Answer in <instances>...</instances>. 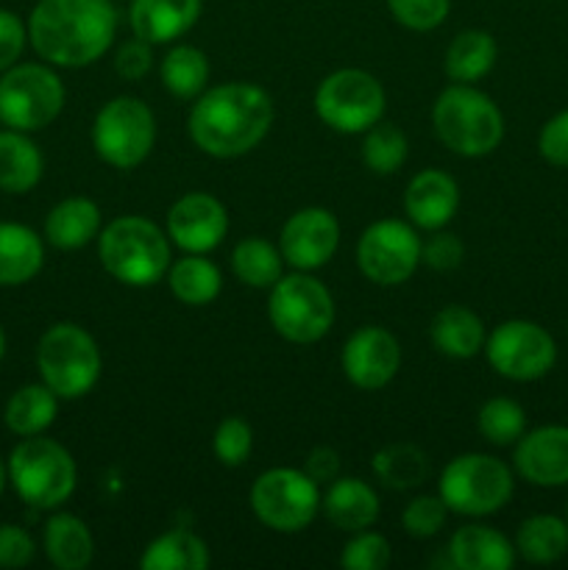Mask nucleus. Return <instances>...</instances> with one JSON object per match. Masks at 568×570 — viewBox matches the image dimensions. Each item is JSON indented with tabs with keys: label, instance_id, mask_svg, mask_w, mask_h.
<instances>
[{
	"label": "nucleus",
	"instance_id": "6",
	"mask_svg": "<svg viewBox=\"0 0 568 570\" xmlns=\"http://www.w3.org/2000/svg\"><path fill=\"white\" fill-rule=\"evenodd\" d=\"M37 367L42 382L61 401H72L98 384L104 360L92 334L76 323H56L39 337Z\"/></svg>",
	"mask_w": 568,
	"mask_h": 570
},
{
	"label": "nucleus",
	"instance_id": "34",
	"mask_svg": "<svg viewBox=\"0 0 568 570\" xmlns=\"http://www.w3.org/2000/svg\"><path fill=\"white\" fill-rule=\"evenodd\" d=\"M161 83L176 98H195L204 92L206 81H209V59L204 50L193 48V45H176L170 53L161 59Z\"/></svg>",
	"mask_w": 568,
	"mask_h": 570
},
{
	"label": "nucleus",
	"instance_id": "25",
	"mask_svg": "<svg viewBox=\"0 0 568 570\" xmlns=\"http://www.w3.org/2000/svg\"><path fill=\"white\" fill-rule=\"evenodd\" d=\"M100 234V209L89 198H65L45 217V239L59 250H76Z\"/></svg>",
	"mask_w": 568,
	"mask_h": 570
},
{
	"label": "nucleus",
	"instance_id": "47",
	"mask_svg": "<svg viewBox=\"0 0 568 570\" xmlns=\"http://www.w3.org/2000/svg\"><path fill=\"white\" fill-rule=\"evenodd\" d=\"M306 473H310L312 479H315L317 484L321 482H334L337 479V471H340V456L337 451L326 449V445H321V449L312 451L310 456H306Z\"/></svg>",
	"mask_w": 568,
	"mask_h": 570
},
{
	"label": "nucleus",
	"instance_id": "8",
	"mask_svg": "<svg viewBox=\"0 0 568 570\" xmlns=\"http://www.w3.org/2000/svg\"><path fill=\"white\" fill-rule=\"evenodd\" d=\"M267 315L278 337L290 343L310 345L326 337L334 323L332 293L317 278L301 271L293 276H282L271 287Z\"/></svg>",
	"mask_w": 568,
	"mask_h": 570
},
{
	"label": "nucleus",
	"instance_id": "36",
	"mask_svg": "<svg viewBox=\"0 0 568 570\" xmlns=\"http://www.w3.org/2000/svg\"><path fill=\"white\" fill-rule=\"evenodd\" d=\"M407 137L401 128L390 126V122H376L365 131V142H362V161L368 170L376 176H390L399 170L407 161Z\"/></svg>",
	"mask_w": 568,
	"mask_h": 570
},
{
	"label": "nucleus",
	"instance_id": "45",
	"mask_svg": "<svg viewBox=\"0 0 568 570\" xmlns=\"http://www.w3.org/2000/svg\"><path fill=\"white\" fill-rule=\"evenodd\" d=\"M154 65V53H150V42L145 39H131V42L123 45L115 56V70L117 76L126 78V81H139L150 72Z\"/></svg>",
	"mask_w": 568,
	"mask_h": 570
},
{
	"label": "nucleus",
	"instance_id": "49",
	"mask_svg": "<svg viewBox=\"0 0 568 570\" xmlns=\"http://www.w3.org/2000/svg\"><path fill=\"white\" fill-rule=\"evenodd\" d=\"M3 356H6V332L3 326H0V362H3Z\"/></svg>",
	"mask_w": 568,
	"mask_h": 570
},
{
	"label": "nucleus",
	"instance_id": "30",
	"mask_svg": "<svg viewBox=\"0 0 568 570\" xmlns=\"http://www.w3.org/2000/svg\"><path fill=\"white\" fill-rule=\"evenodd\" d=\"M496 56V39L488 31L468 28L457 33L445 50V76L457 83H473L493 70Z\"/></svg>",
	"mask_w": 568,
	"mask_h": 570
},
{
	"label": "nucleus",
	"instance_id": "3",
	"mask_svg": "<svg viewBox=\"0 0 568 570\" xmlns=\"http://www.w3.org/2000/svg\"><path fill=\"white\" fill-rule=\"evenodd\" d=\"M98 256L120 284L150 287L170 271V237L148 217H117L98 234Z\"/></svg>",
	"mask_w": 568,
	"mask_h": 570
},
{
	"label": "nucleus",
	"instance_id": "38",
	"mask_svg": "<svg viewBox=\"0 0 568 570\" xmlns=\"http://www.w3.org/2000/svg\"><path fill=\"white\" fill-rule=\"evenodd\" d=\"M390 543L376 532H354V538L343 546L340 554V566L349 570H384L390 566Z\"/></svg>",
	"mask_w": 568,
	"mask_h": 570
},
{
	"label": "nucleus",
	"instance_id": "28",
	"mask_svg": "<svg viewBox=\"0 0 568 570\" xmlns=\"http://www.w3.org/2000/svg\"><path fill=\"white\" fill-rule=\"evenodd\" d=\"M59 412V395L48 384H26L6 401L3 423L17 438H33L50 429Z\"/></svg>",
	"mask_w": 568,
	"mask_h": 570
},
{
	"label": "nucleus",
	"instance_id": "41",
	"mask_svg": "<svg viewBox=\"0 0 568 570\" xmlns=\"http://www.w3.org/2000/svg\"><path fill=\"white\" fill-rule=\"evenodd\" d=\"M445 512H449V507L443 504L440 495H418L407 504L401 523H404V532L410 538H434L443 529Z\"/></svg>",
	"mask_w": 568,
	"mask_h": 570
},
{
	"label": "nucleus",
	"instance_id": "24",
	"mask_svg": "<svg viewBox=\"0 0 568 570\" xmlns=\"http://www.w3.org/2000/svg\"><path fill=\"white\" fill-rule=\"evenodd\" d=\"M45 170L42 150L26 131H0V193L26 195L39 184Z\"/></svg>",
	"mask_w": 568,
	"mask_h": 570
},
{
	"label": "nucleus",
	"instance_id": "40",
	"mask_svg": "<svg viewBox=\"0 0 568 570\" xmlns=\"http://www.w3.org/2000/svg\"><path fill=\"white\" fill-rule=\"evenodd\" d=\"M388 9L399 26L410 31H432L449 17L451 0H388Z\"/></svg>",
	"mask_w": 568,
	"mask_h": 570
},
{
	"label": "nucleus",
	"instance_id": "31",
	"mask_svg": "<svg viewBox=\"0 0 568 570\" xmlns=\"http://www.w3.org/2000/svg\"><path fill=\"white\" fill-rule=\"evenodd\" d=\"M516 554L532 566H551L568 554V523L557 515H532L518 527Z\"/></svg>",
	"mask_w": 568,
	"mask_h": 570
},
{
	"label": "nucleus",
	"instance_id": "33",
	"mask_svg": "<svg viewBox=\"0 0 568 570\" xmlns=\"http://www.w3.org/2000/svg\"><path fill=\"white\" fill-rule=\"evenodd\" d=\"M373 473L384 488L410 490L429 479V460L418 445L395 443L379 451L371 462Z\"/></svg>",
	"mask_w": 568,
	"mask_h": 570
},
{
	"label": "nucleus",
	"instance_id": "2",
	"mask_svg": "<svg viewBox=\"0 0 568 570\" xmlns=\"http://www.w3.org/2000/svg\"><path fill=\"white\" fill-rule=\"evenodd\" d=\"M187 126L206 156L234 159L254 150L271 131L273 100L256 83H221L195 100Z\"/></svg>",
	"mask_w": 568,
	"mask_h": 570
},
{
	"label": "nucleus",
	"instance_id": "16",
	"mask_svg": "<svg viewBox=\"0 0 568 570\" xmlns=\"http://www.w3.org/2000/svg\"><path fill=\"white\" fill-rule=\"evenodd\" d=\"M401 367V345L388 328L362 326L345 340L343 373L354 387L382 390Z\"/></svg>",
	"mask_w": 568,
	"mask_h": 570
},
{
	"label": "nucleus",
	"instance_id": "20",
	"mask_svg": "<svg viewBox=\"0 0 568 570\" xmlns=\"http://www.w3.org/2000/svg\"><path fill=\"white\" fill-rule=\"evenodd\" d=\"M204 0H131L134 37L150 45H165L184 37L198 22Z\"/></svg>",
	"mask_w": 568,
	"mask_h": 570
},
{
	"label": "nucleus",
	"instance_id": "23",
	"mask_svg": "<svg viewBox=\"0 0 568 570\" xmlns=\"http://www.w3.org/2000/svg\"><path fill=\"white\" fill-rule=\"evenodd\" d=\"M42 265V237L22 223H0V287L28 284Z\"/></svg>",
	"mask_w": 568,
	"mask_h": 570
},
{
	"label": "nucleus",
	"instance_id": "15",
	"mask_svg": "<svg viewBox=\"0 0 568 570\" xmlns=\"http://www.w3.org/2000/svg\"><path fill=\"white\" fill-rule=\"evenodd\" d=\"M340 245V223L337 217L321 206H306V209L290 215L284 223L278 250L284 262L295 271H317L334 256Z\"/></svg>",
	"mask_w": 568,
	"mask_h": 570
},
{
	"label": "nucleus",
	"instance_id": "19",
	"mask_svg": "<svg viewBox=\"0 0 568 570\" xmlns=\"http://www.w3.org/2000/svg\"><path fill=\"white\" fill-rule=\"evenodd\" d=\"M404 209L412 226L423 228V232H440L460 209V187L449 173L429 167L407 184Z\"/></svg>",
	"mask_w": 568,
	"mask_h": 570
},
{
	"label": "nucleus",
	"instance_id": "48",
	"mask_svg": "<svg viewBox=\"0 0 568 570\" xmlns=\"http://www.w3.org/2000/svg\"><path fill=\"white\" fill-rule=\"evenodd\" d=\"M6 482H9V471H6V462L0 460V495H3V490H6Z\"/></svg>",
	"mask_w": 568,
	"mask_h": 570
},
{
	"label": "nucleus",
	"instance_id": "29",
	"mask_svg": "<svg viewBox=\"0 0 568 570\" xmlns=\"http://www.w3.org/2000/svg\"><path fill=\"white\" fill-rule=\"evenodd\" d=\"M143 570H206L209 568V549L198 534L189 529H170L159 534L154 543L145 546L139 557Z\"/></svg>",
	"mask_w": 568,
	"mask_h": 570
},
{
	"label": "nucleus",
	"instance_id": "5",
	"mask_svg": "<svg viewBox=\"0 0 568 570\" xmlns=\"http://www.w3.org/2000/svg\"><path fill=\"white\" fill-rule=\"evenodd\" d=\"M6 471H9L14 493L33 510H56L65 504L76 490L78 479L70 451L42 434L22 438L11 449Z\"/></svg>",
	"mask_w": 568,
	"mask_h": 570
},
{
	"label": "nucleus",
	"instance_id": "44",
	"mask_svg": "<svg viewBox=\"0 0 568 570\" xmlns=\"http://www.w3.org/2000/svg\"><path fill=\"white\" fill-rule=\"evenodd\" d=\"M538 150L549 165L568 167V109L551 117L538 137Z\"/></svg>",
	"mask_w": 568,
	"mask_h": 570
},
{
	"label": "nucleus",
	"instance_id": "22",
	"mask_svg": "<svg viewBox=\"0 0 568 570\" xmlns=\"http://www.w3.org/2000/svg\"><path fill=\"white\" fill-rule=\"evenodd\" d=\"M323 515L340 532H362L379 518V499L362 479H334L326 495H321Z\"/></svg>",
	"mask_w": 568,
	"mask_h": 570
},
{
	"label": "nucleus",
	"instance_id": "18",
	"mask_svg": "<svg viewBox=\"0 0 568 570\" xmlns=\"http://www.w3.org/2000/svg\"><path fill=\"white\" fill-rule=\"evenodd\" d=\"M516 471L535 488L568 484V426H540L516 443Z\"/></svg>",
	"mask_w": 568,
	"mask_h": 570
},
{
	"label": "nucleus",
	"instance_id": "11",
	"mask_svg": "<svg viewBox=\"0 0 568 570\" xmlns=\"http://www.w3.org/2000/svg\"><path fill=\"white\" fill-rule=\"evenodd\" d=\"M251 510L273 532L295 534L315 521L321 510V490L306 471L273 468L251 488Z\"/></svg>",
	"mask_w": 568,
	"mask_h": 570
},
{
	"label": "nucleus",
	"instance_id": "9",
	"mask_svg": "<svg viewBox=\"0 0 568 570\" xmlns=\"http://www.w3.org/2000/svg\"><path fill=\"white\" fill-rule=\"evenodd\" d=\"M65 109V83L48 65H14L0 72V122L17 131H42Z\"/></svg>",
	"mask_w": 568,
	"mask_h": 570
},
{
	"label": "nucleus",
	"instance_id": "14",
	"mask_svg": "<svg viewBox=\"0 0 568 570\" xmlns=\"http://www.w3.org/2000/svg\"><path fill=\"white\" fill-rule=\"evenodd\" d=\"M421 239L404 220H376L356 243V265L379 287L404 284L421 262Z\"/></svg>",
	"mask_w": 568,
	"mask_h": 570
},
{
	"label": "nucleus",
	"instance_id": "13",
	"mask_svg": "<svg viewBox=\"0 0 568 570\" xmlns=\"http://www.w3.org/2000/svg\"><path fill=\"white\" fill-rule=\"evenodd\" d=\"M488 362L510 382H538L555 367L557 343L540 323L507 321L484 340Z\"/></svg>",
	"mask_w": 568,
	"mask_h": 570
},
{
	"label": "nucleus",
	"instance_id": "42",
	"mask_svg": "<svg viewBox=\"0 0 568 570\" xmlns=\"http://www.w3.org/2000/svg\"><path fill=\"white\" fill-rule=\"evenodd\" d=\"M37 557L31 534L14 523H0V568H26Z\"/></svg>",
	"mask_w": 568,
	"mask_h": 570
},
{
	"label": "nucleus",
	"instance_id": "37",
	"mask_svg": "<svg viewBox=\"0 0 568 570\" xmlns=\"http://www.w3.org/2000/svg\"><path fill=\"white\" fill-rule=\"evenodd\" d=\"M479 434L493 445H512L527 432V412L512 399H490L479 410Z\"/></svg>",
	"mask_w": 568,
	"mask_h": 570
},
{
	"label": "nucleus",
	"instance_id": "26",
	"mask_svg": "<svg viewBox=\"0 0 568 570\" xmlns=\"http://www.w3.org/2000/svg\"><path fill=\"white\" fill-rule=\"evenodd\" d=\"M45 554L59 570H84L92 562L95 540L81 518L59 512L45 523Z\"/></svg>",
	"mask_w": 568,
	"mask_h": 570
},
{
	"label": "nucleus",
	"instance_id": "1",
	"mask_svg": "<svg viewBox=\"0 0 568 570\" xmlns=\"http://www.w3.org/2000/svg\"><path fill=\"white\" fill-rule=\"evenodd\" d=\"M117 33L111 0H39L28 17V42L56 67H87L109 50Z\"/></svg>",
	"mask_w": 568,
	"mask_h": 570
},
{
	"label": "nucleus",
	"instance_id": "12",
	"mask_svg": "<svg viewBox=\"0 0 568 570\" xmlns=\"http://www.w3.org/2000/svg\"><path fill=\"white\" fill-rule=\"evenodd\" d=\"M315 111L340 134H365L384 115V89L376 76L356 67L332 72L315 92Z\"/></svg>",
	"mask_w": 568,
	"mask_h": 570
},
{
	"label": "nucleus",
	"instance_id": "4",
	"mask_svg": "<svg viewBox=\"0 0 568 570\" xmlns=\"http://www.w3.org/2000/svg\"><path fill=\"white\" fill-rule=\"evenodd\" d=\"M432 126L451 154L468 159L493 154L505 139L501 109L471 83H454L438 95L432 106Z\"/></svg>",
	"mask_w": 568,
	"mask_h": 570
},
{
	"label": "nucleus",
	"instance_id": "32",
	"mask_svg": "<svg viewBox=\"0 0 568 570\" xmlns=\"http://www.w3.org/2000/svg\"><path fill=\"white\" fill-rule=\"evenodd\" d=\"M167 284L170 293L187 306H204L221 295L223 276L215 262L204 259V254H187L170 265L167 271Z\"/></svg>",
	"mask_w": 568,
	"mask_h": 570
},
{
	"label": "nucleus",
	"instance_id": "27",
	"mask_svg": "<svg viewBox=\"0 0 568 570\" xmlns=\"http://www.w3.org/2000/svg\"><path fill=\"white\" fill-rule=\"evenodd\" d=\"M432 345L451 360H471L484 348V326L468 306H445L434 315Z\"/></svg>",
	"mask_w": 568,
	"mask_h": 570
},
{
	"label": "nucleus",
	"instance_id": "21",
	"mask_svg": "<svg viewBox=\"0 0 568 570\" xmlns=\"http://www.w3.org/2000/svg\"><path fill=\"white\" fill-rule=\"evenodd\" d=\"M449 566L460 570H507L516 566V546L490 527H462L449 540Z\"/></svg>",
	"mask_w": 568,
	"mask_h": 570
},
{
	"label": "nucleus",
	"instance_id": "50",
	"mask_svg": "<svg viewBox=\"0 0 568 570\" xmlns=\"http://www.w3.org/2000/svg\"><path fill=\"white\" fill-rule=\"evenodd\" d=\"M566 523H568V518H566Z\"/></svg>",
	"mask_w": 568,
	"mask_h": 570
},
{
	"label": "nucleus",
	"instance_id": "46",
	"mask_svg": "<svg viewBox=\"0 0 568 570\" xmlns=\"http://www.w3.org/2000/svg\"><path fill=\"white\" fill-rule=\"evenodd\" d=\"M466 248L454 234H434L421 248V262H427L432 271H454L460 267Z\"/></svg>",
	"mask_w": 568,
	"mask_h": 570
},
{
	"label": "nucleus",
	"instance_id": "10",
	"mask_svg": "<svg viewBox=\"0 0 568 570\" xmlns=\"http://www.w3.org/2000/svg\"><path fill=\"white\" fill-rule=\"evenodd\" d=\"M156 142V120L148 104L131 95L109 100L92 122L95 154L117 170L143 165Z\"/></svg>",
	"mask_w": 568,
	"mask_h": 570
},
{
	"label": "nucleus",
	"instance_id": "17",
	"mask_svg": "<svg viewBox=\"0 0 568 570\" xmlns=\"http://www.w3.org/2000/svg\"><path fill=\"white\" fill-rule=\"evenodd\" d=\"M228 232V212L215 195L187 193L167 212V237L187 254H209Z\"/></svg>",
	"mask_w": 568,
	"mask_h": 570
},
{
	"label": "nucleus",
	"instance_id": "39",
	"mask_svg": "<svg viewBox=\"0 0 568 570\" xmlns=\"http://www.w3.org/2000/svg\"><path fill=\"white\" fill-rule=\"evenodd\" d=\"M212 449H215V456L223 465L239 468L248 462L251 451H254V432H251V426L243 417H226V421L215 429Z\"/></svg>",
	"mask_w": 568,
	"mask_h": 570
},
{
	"label": "nucleus",
	"instance_id": "43",
	"mask_svg": "<svg viewBox=\"0 0 568 570\" xmlns=\"http://www.w3.org/2000/svg\"><path fill=\"white\" fill-rule=\"evenodd\" d=\"M28 45V26L9 9H0V72L17 65Z\"/></svg>",
	"mask_w": 568,
	"mask_h": 570
},
{
	"label": "nucleus",
	"instance_id": "35",
	"mask_svg": "<svg viewBox=\"0 0 568 570\" xmlns=\"http://www.w3.org/2000/svg\"><path fill=\"white\" fill-rule=\"evenodd\" d=\"M282 250L273 248L267 239L248 237L234 248L232 271L248 287L271 289L282 278Z\"/></svg>",
	"mask_w": 568,
	"mask_h": 570
},
{
	"label": "nucleus",
	"instance_id": "7",
	"mask_svg": "<svg viewBox=\"0 0 568 570\" xmlns=\"http://www.w3.org/2000/svg\"><path fill=\"white\" fill-rule=\"evenodd\" d=\"M512 471L490 454H462L440 476V499L457 515L482 518L512 499Z\"/></svg>",
	"mask_w": 568,
	"mask_h": 570
}]
</instances>
